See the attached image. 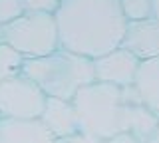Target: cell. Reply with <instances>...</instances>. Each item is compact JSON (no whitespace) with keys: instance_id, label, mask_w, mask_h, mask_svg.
Listing matches in <instances>:
<instances>
[{"instance_id":"cell-1","label":"cell","mask_w":159,"mask_h":143,"mask_svg":"<svg viewBox=\"0 0 159 143\" xmlns=\"http://www.w3.org/2000/svg\"><path fill=\"white\" fill-rule=\"evenodd\" d=\"M54 18L60 48L89 60L121 46L127 26L119 0H62Z\"/></svg>"},{"instance_id":"cell-2","label":"cell","mask_w":159,"mask_h":143,"mask_svg":"<svg viewBox=\"0 0 159 143\" xmlns=\"http://www.w3.org/2000/svg\"><path fill=\"white\" fill-rule=\"evenodd\" d=\"M22 76L30 78L46 93V97H60L70 101L80 87L96 82L93 60L66 48H56L46 56L24 58Z\"/></svg>"},{"instance_id":"cell-3","label":"cell","mask_w":159,"mask_h":143,"mask_svg":"<svg viewBox=\"0 0 159 143\" xmlns=\"http://www.w3.org/2000/svg\"><path fill=\"white\" fill-rule=\"evenodd\" d=\"M78 113L80 131L109 139L121 131V87L103 82H92L80 87L72 97Z\"/></svg>"},{"instance_id":"cell-4","label":"cell","mask_w":159,"mask_h":143,"mask_svg":"<svg viewBox=\"0 0 159 143\" xmlns=\"http://www.w3.org/2000/svg\"><path fill=\"white\" fill-rule=\"evenodd\" d=\"M2 40L24 58L46 56L60 48L56 18L44 12H24L2 26Z\"/></svg>"},{"instance_id":"cell-5","label":"cell","mask_w":159,"mask_h":143,"mask_svg":"<svg viewBox=\"0 0 159 143\" xmlns=\"http://www.w3.org/2000/svg\"><path fill=\"white\" fill-rule=\"evenodd\" d=\"M46 103V93L26 76L0 82V117L38 119Z\"/></svg>"},{"instance_id":"cell-6","label":"cell","mask_w":159,"mask_h":143,"mask_svg":"<svg viewBox=\"0 0 159 143\" xmlns=\"http://www.w3.org/2000/svg\"><path fill=\"white\" fill-rule=\"evenodd\" d=\"M139 60L125 48H116V50L103 54V56L93 58V76L96 82L111 83V86L123 87L131 86L135 82Z\"/></svg>"},{"instance_id":"cell-7","label":"cell","mask_w":159,"mask_h":143,"mask_svg":"<svg viewBox=\"0 0 159 143\" xmlns=\"http://www.w3.org/2000/svg\"><path fill=\"white\" fill-rule=\"evenodd\" d=\"M121 48L131 52L139 62L159 56V22L155 18L129 20L123 32Z\"/></svg>"},{"instance_id":"cell-8","label":"cell","mask_w":159,"mask_h":143,"mask_svg":"<svg viewBox=\"0 0 159 143\" xmlns=\"http://www.w3.org/2000/svg\"><path fill=\"white\" fill-rule=\"evenodd\" d=\"M46 125V129L52 133L56 139H64L80 131L78 113L76 107L70 100H60V97H46L44 109L38 117Z\"/></svg>"},{"instance_id":"cell-9","label":"cell","mask_w":159,"mask_h":143,"mask_svg":"<svg viewBox=\"0 0 159 143\" xmlns=\"http://www.w3.org/2000/svg\"><path fill=\"white\" fill-rule=\"evenodd\" d=\"M121 131H129L141 143H159V113L145 103L121 107Z\"/></svg>"},{"instance_id":"cell-10","label":"cell","mask_w":159,"mask_h":143,"mask_svg":"<svg viewBox=\"0 0 159 143\" xmlns=\"http://www.w3.org/2000/svg\"><path fill=\"white\" fill-rule=\"evenodd\" d=\"M0 143H58L40 119L0 117Z\"/></svg>"},{"instance_id":"cell-11","label":"cell","mask_w":159,"mask_h":143,"mask_svg":"<svg viewBox=\"0 0 159 143\" xmlns=\"http://www.w3.org/2000/svg\"><path fill=\"white\" fill-rule=\"evenodd\" d=\"M133 86L137 87L141 101L159 113V56L139 62Z\"/></svg>"},{"instance_id":"cell-12","label":"cell","mask_w":159,"mask_h":143,"mask_svg":"<svg viewBox=\"0 0 159 143\" xmlns=\"http://www.w3.org/2000/svg\"><path fill=\"white\" fill-rule=\"evenodd\" d=\"M22 64H24L22 54H18L12 46H8L4 42L0 44V82L20 76L22 74Z\"/></svg>"},{"instance_id":"cell-13","label":"cell","mask_w":159,"mask_h":143,"mask_svg":"<svg viewBox=\"0 0 159 143\" xmlns=\"http://www.w3.org/2000/svg\"><path fill=\"white\" fill-rule=\"evenodd\" d=\"M125 20H143L151 16V0H119Z\"/></svg>"},{"instance_id":"cell-14","label":"cell","mask_w":159,"mask_h":143,"mask_svg":"<svg viewBox=\"0 0 159 143\" xmlns=\"http://www.w3.org/2000/svg\"><path fill=\"white\" fill-rule=\"evenodd\" d=\"M24 12H44V14H56L62 0H20Z\"/></svg>"},{"instance_id":"cell-15","label":"cell","mask_w":159,"mask_h":143,"mask_svg":"<svg viewBox=\"0 0 159 143\" xmlns=\"http://www.w3.org/2000/svg\"><path fill=\"white\" fill-rule=\"evenodd\" d=\"M20 14H24L20 0H0V26L12 22Z\"/></svg>"},{"instance_id":"cell-16","label":"cell","mask_w":159,"mask_h":143,"mask_svg":"<svg viewBox=\"0 0 159 143\" xmlns=\"http://www.w3.org/2000/svg\"><path fill=\"white\" fill-rule=\"evenodd\" d=\"M58 143H107V139H102V137L89 135V133L78 131L70 137H64V139H58Z\"/></svg>"},{"instance_id":"cell-17","label":"cell","mask_w":159,"mask_h":143,"mask_svg":"<svg viewBox=\"0 0 159 143\" xmlns=\"http://www.w3.org/2000/svg\"><path fill=\"white\" fill-rule=\"evenodd\" d=\"M107 143H141V141L129 131H117L116 135H111L107 139Z\"/></svg>"},{"instance_id":"cell-18","label":"cell","mask_w":159,"mask_h":143,"mask_svg":"<svg viewBox=\"0 0 159 143\" xmlns=\"http://www.w3.org/2000/svg\"><path fill=\"white\" fill-rule=\"evenodd\" d=\"M151 18L159 22V0H151Z\"/></svg>"},{"instance_id":"cell-19","label":"cell","mask_w":159,"mask_h":143,"mask_svg":"<svg viewBox=\"0 0 159 143\" xmlns=\"http://www.w3.org/2000/svg\"><path fill=\"white\" fill-rule=\"evenodd\" d=\"M4 40H2V26H0V44H2Z\"/></svg>"}]
</instances>
